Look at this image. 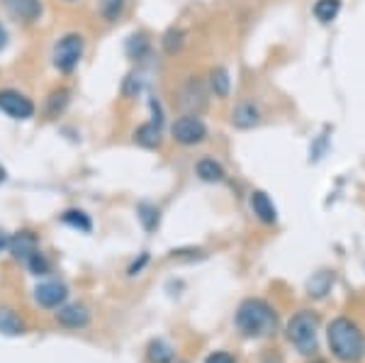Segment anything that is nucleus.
<instances>
[{
  "mask_svg": "<svg viewBox=\"0 0 365 363\" xmlns=\"http://www.w3.org/2000/svg\"><path fill=\"white\" fill-rule=\"evenodd\" d=\"M327 342L334 359L341 363H361L365 359V332L351 317H336L329 322Z\"/></svg>",
  "mask_w": 365,
  "mask_h": 363,
  "instance_id": "obj_1",
  "label": "nucleus"
},
{
  "mask_svg": "<svg viewBox=\"0 0 365 363\" xmlns=\"http://www.w3.org/2000/svg\"><path fill=\"white\" fill-rule=\"evenodd\" d=\"M234 322H237V329L244 337L249 339H261L268 337L275 332L278 327V315H275L273 305H268L261 297H249L244 300L234 315Z\"/></svg>",
  "mask_w": 365,
  "mask_h": 363,
  "instance_id": "obj_2",
  "label": "nucleus"
},
{
  "mask_svg": "<svg viewBox=\"0 0 365 363\" xmlns=\"http://www.w3.org/2000/svg\"><path fill=\"white\" fill-rule=\"evenodd\" d=\"M317 337H319V317L309 310H299L287 322V342L295 347L299 354H314Z\"/></svg>",
  "mask_w": 365,
  "mask_h": 363,
  "instance_id": "obj_3",
  "label": "nucleus"
},
{
  "mask_svg": "<svg viewBox=\"0 0 365 363\" xmlns=\"http://www.w3.org/2000/svg\"><path fill=\"white\" fill-rule=\"evenodd\" d=\"M81 56H83V37L81 34H66L54 44V54H51V61L58 71L68 73L78 66Z\"/></svg>",
  "mask_w": 365,
  "mask_h": 363,
  "instance_id": "obj_4",
  "label": "nucleus"
},
{
  "mask_svg": "<svg viewBox=\"0 0 365 363\" xmlns=\"http://www.w3.org/2000/svg\"><path fill=\"white\" fill-rule=\"evenodd\" d=\"M170 134L182 146H195L207 139V127H205V122L197 115H182L173 122Z\"/></svg>",
  "mask_w": 365,
  "mask_h": 363,
  "instance_id": "obj_5",
  "label": "nucleus"
},
{
  "mask_svg": "<svg viewBox=\"0 0 365 363\" xmlns=\"http://www.w3.org/2000/svg\"><path fill=\"white\" fill-rule=\"evenodd\" d=\"M0 110L13 120H29L34 115V103L27 96H22L20 91L5 88V91H0Z\"/></svg>",
  "mask_w": 365,
  "mask_h": 363,
  "instance_id": "obj_6",
  "label": "nucleus"
},
{
  "mask_svg": "<svg viewBox=\"0 0 365 363\" xmlns=\"http://www.w3.org/2000/svg\"><path fill=\"white\" fill-rule=\"evenodd\" d=\"M207 105V91H205V83L200 78H190L180 91V108L185 110L187 115H197L205 110Z\"/></svg>",
  "mask_w": 365,
  "mask_h": 363,
  "instance_id": "obj_7",
  "label": "nucleus"
},
{
  "mask_svg": "<svg viewBox=\"0 0 365 363\" xmlns=\"http://www.w3.org/2000/svg\"><path fill=\"white\" fill-rule=\"evenodd\" d=\"M66 295H68V288L63 283H58V280H49V283H42L34 288V300H37V305L49 307V310L61 305V302L66 300Z\"/></svg>",
  "mask_w": 365,
  "mask_h": 363,
  "instance_id": "obj_8",
  "label": "nucleus"
},
{
  "mask_svg": "<svg viewBox=\"0 0 365 363\" xmlns=\"http://www.w3.org/2000/svg\"><path fill=\"white\" fill-rule=\"evenodd\" d=\"M56 322L66 329H83V327L91 324V310L81 302H73V305H66L56 312Z\"/></svg>",
  "mask_w": 365,
  "mask_h": 363,
  "instance_id": "obj_9",
  "label": "nucleus"
},
{
  "mask_svg": "<svg viewBox=\"0 0 365 363\" xmlns=\"http://www.w3.org/2000/svg\"><path fill=\"white\" fill-rule=\"evenodd\" d=\"M8 249H10V254H13V259L27 263L39 251V242L32 232H17L15 237L10 239Z\"/></svg>",
  "mask_w": 365,
  "mask_h": 363,
  "instance_id": "obj_10",
  "label": "nucleus"
},
{
  "mask_svg": "<svg viewBox=\"0 0 365 363\" xmlns=\"http://www.w3.org/2000/svg\"><path fill=\"white\" fill-rule=\"evenodd\" d=\"M232 125L237 130H253V127L261 125V110L256 103L244 101L232 110Z\"/></svg>",
  "mask_w": 365,
  "mask_h": 363,
  "instance_id": "obj_11",
  "label": "nucleus"
},
{
  "mask_svg": "<svg viewBox=\"0 0 365 363\" xmlns=\"http://www.w3.org/2000/svg\"><path fill=\"white\" fill-rule=\"evenodd\" d=\"M0 3H3L5 10L13 17H17V20L34 22L42 15V3H39V0H0Z\"/></svg>",
  "mask_w": 365,
  "mask_h": 363,
  "instance_id": "obj_12",
  "label": "nucleus"
},
{
  "mask_svg": "<svg viewBox=\"0 0 365 363\" xmlns=\"http://www.w3.org/2000/svg\"><path fill=\"white\" fill-rule=\"evenodd\" d=\"M251 210L263 225H275V222H278V210H275L273 200L268 198V193L253 190L251 193Z\"/></svg>",
  "mask_w": 365,
  "mask_h": 363,
  "instance_id": "obj_13",
  "label": "nucleus"
},
{
  "mask_svg": "<svg viewBox=\"0 0 365 363\" xmlns=\"http://www.w3.org/2000/svg\"><path fill=\"white\" fill-rule=\"evenodd\" d=\"M207 86H210V93L220 101L229 98L232 93V78H229V71L225 66H215L207 76Z\"/></svg>",
  "mask_w": 365,
  "mask_h": 363,
  "instance_id": "obj_14",
  "label": "nucleus"
},
{
  "mask_svg": "<svg viewBox=\"0 0 365 363\" xmlns=\"http://www.w3.org/2000/svg\"><path fill=\"white\" fill-rule=\"evenodd\" d=\"M195 173L200 175V180H205V183H222V180L227 178L225 166L215 159H200L195 166Z\"/></svg>",
  "mask_w": 365,
  "mask_h": 363,
  "instance_id": "obj_15",
  "label": "nucleus"
},
{
  "mask_svg": "<svg viewBox=\"0 0 365 363\" xmlns=\"http://www.w3.org/2000/svg\"><path fill=\"white\" fill-rule=\"evenodd\" d=\"M134 142L139 146H144V149H156V146L161 144V125H158V122H146V125L137 127Z\"/></svg>",
  "mask_w": 365,
  "mask_h": 363,
  "instance_id": "obj_16",
  "label": "nucleus"
},
{
  "mask_svg": "<svg viewBox=\"0 0 365 363\" xmlns=\"http://www.w3.org/2000/svg\"><path fill=\"white\" fill-rule=\"evenodd\" d=\"M341 8H344L341 0H317L312 13H314V17L322 22V25H329V22H334L339 17Z\"/></svg>",
  "mask_w": 365,
  "mask_h": 363,
  "instance_id": "obj_17",
  "label": "nucleus"
},
{
  "mask_svg": "<svg viewBox=\"0 0 365 363\" xmlns=\"http://www.w3.org/2000/svg\"><path fill=\"white\" fill-rule=\"evenodd\" d=\"M0 332L10 337H20V334H25V322H22L20 315H15L13 310L0 307Z\"/></svg>",
  "mask_w": 365,
  "mask_h": 363,
  "instance_id": "obj_18",
  "label": "nucleus"
},
{
  "mask_svg": "<svg viewBox=\"0 0 365 363\" xmlns=\"http://www.w3.org/2000/svg\"><path fill=\"white\" fill-rule=\"evenodd\" d=\"M146 356L151 363H173V347L163 339H154L146 349Z\"/></svg>",
  "mask_w": 365,
  "mask_h": 363,
  "instance_id": "obj_19",
  "label": "nucleus"
},
{
  "mask_svg": "<svg viewBox=\"0 0 365 363\" xmlns=\"http://www.w3.org/2000/svg\"><path fill=\"white\" fill-rule=\"evenodd\" d=\"M125 5H127V0H100V15L108 22H115L125 13Z\"/></svg>",
  "mask_w": 365,
  "mask_h": 363,
  "instance_id": "obj_20",
  "label": "nucleus"
},
{
  "mask_svg": "<svg viewBox=\"0 0 365 363\" xmlns=\"http://www.w3.org/2000/svg\"><path fill=\"white\" fill-rule=\"evenodd\" d=\"M137 215H139V220H141V225H144L146 232H154L158 227V208H154V205L141 203L137 208Z\"/></svg>",
  "mask_w": 365,
  "mask_h": 363,
  "instance_id": "obj_21",
  "label": "nucleus"
},
{
  "mask_svg": "<svg viewBox=\"0 0 365 363\" xmlns=\"http://www.w3.org/2000/svg\"><path fill=\"white\" fill-rule=\"evenodd\" d=\"M331 283H334V276H331V273H327V271L317 273V276L309 280V295L324 297V295L329 292V288H331Z\"/></svg>",
  "mask_w": 365,
  "mask_h": 363,
  "instance_id": "obj_22",
  "label": "nucleus"
},
{
  "mask_svg": "<svg viewBox=\"0 0 365 363\" xmlns=\"http://www.w3.org/2000/svg\"><path fill=\"white\" fill-rule=\"evenodd\" d=\"M61 220L81 232H91V220H88V215L81 213V210H68V213L61 215Z\"/></svg>",
  "mask_w": 365,
  "mask_h": 363,
  "instance_id": "obj_23",
  "label": "nucleus"
},
{
  "mask_svg": "<svg viewBox=\"0 0 365 363\" xmlns=\"http://www.w3.org/2000/svg\"><path fill=\"white\" fill-rule=\"evenodd\" d=\"M182 37H185V34H182L180 29H175V27L168 29L166 37H163V49H166L168 54H175V51L182 46Z\"/></svg>",
  "mask_w": 365,
  "mask_h": 363,
  "instance_id": "obj_24",
  "label": "nucleus"
},
{
  "mask_svg": "<svg viewBox=\"0 0 365 363\" xmlns=\"http://www.w3.org/2000/svg\"><path fill=\"white\" fill-rule=\"evenodd\" d=\"M66 103H68V91H54L49 98V115L51 117L58 115L63 108H66Z\"/></svg>",
  "mask_w": 365,
  "mask_h": 363,
  "instance_id": "obj_25",
  "label": "nucleus"
},
{
  "mask_svg": "<svg viewBox=\"0 0 365 363\" xmlns=\"http://www.w3.org/2000/svg\"><path fill=\"white\" fill-rule=\"evenodd\" d=\"M27 266H29V271H32L34 276H46V273H49V261H46L44 254H39V251L27 261Z\"/></svg>",
  "mask_w": 365,
  "mask_h": 363,
  "instance_id": "obj_26",
  "label": "nucleus"
},
{
  "mask_svg": "<svg viewBox=\"0 0 365 363\" xmlns=\"http://www.w3.org/2000/svg\"><path fill=\"white\" fill-rule=\"evenodd\" d=\"M141 91V81H139V76H127V81H125V86H122V93H125L127 98H132V96H137V93Z\"/></svg>",
  "mask_w": 365,
  "mask_h": 363,
  "instance_id": "obj_27",
  "label": "nucleus"
},
{
  "mask_svg": "<svg viewBox=\"0 0 365 363\" xmlns=\"http://www.w3.org/2000/svg\"><path fill=\"white\" fill-rule=\"evenodd\" d=\"M205 363H237L232 354H227V351H215V354H210Z\"/></svg>",
  "mask_w": 365,
  "mask_h": 363,
  "instance_id": "obj_28",
  "label": "nucleus"
},
{
  "mask_svg": "<svg viewBox=\"0 0 365 363\" xmlns=\"http://www.w3.org/2000/svg\"><path fill=\"white\" fill-rule=\"evenodd\" d=\"M146 261H149V256L141 254V261H139V263H132V266H129V276H137L141 268H144V263H146Z\"/></svg>",
  "mask_w": 365,
  "mask_h": 363,
  "instance_id": "obj_29",
  "label": "nucleus"
},
{
  "mask_svg": "<svg viewBox=\"0 0 365 363\" xmlns=\"http://www.w3.org/2000/svg\"><path fill=\"white\" fill-rule=\"evenodd\" d=\"M8 244H10V237H8V234H5L3 230H0V251L8 249Z\"/></svg>",
  "mask_w": 365,
  "mask_h": 363,
  "instance_id": "obj_30",
  "label": "nucleus"
},
{
  "mask_svg": "<svg viewBox=\"0 0 365 363\" xmlns=\"http://www.w3.org/2000/svg\"><path fill=\"white\" fill-rule=\"evenodd\" d=\"M5 44H8V32H5V27L0 25V49H5Z\"/></svg>",
  "mask_w": 365,
  "mask_h": 363,
  "instance_id": "obj_31",
  "label": "nucleus"
},
{
  "mask_svg": "<svg viewBox=\"0 0 365 363\" xmlns=\"http://www.w3.org/2000/svg\"><path fill=\"white\" fill-rule=\"evenodd\" d=\"M5 178H8V171H5V166H0V183H5Z\"/></svg>",
  "mask_w": 365,
  "mask_h": 363,
  "instance_id": "obj_32",
  "label": "nucleus"
}]
</instances>
